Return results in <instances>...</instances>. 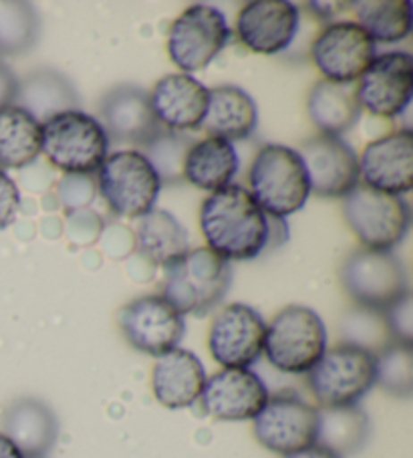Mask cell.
<instances>
[{"label": "cell", "mask_w": 413, "mask_h": 458, "mask_svg": "<svg viewBox=\"0 0 413 458\" xmlns=\"http://www.w3.org/2000/svg\"><path fill=\"white\" fill-rule=\"evenodd\" d=\"M97 186L109 208L125 218H144L156 210L162 191L152 164L135 149L107 156L97 170Z\"/></svg>", "instance_id": "8"}, {"label": "cell", "mask_w": 413, "mask_h": 458, "mask_svg": "<svg viewBox=\"0 0 413 458\" xmlns=\"http://www.w3.org/2000/svg\"><path fill=\"white\" fill-rule=\"evenodd\" d=\"M109 146L111 141L99 120L81 109L59 114L43 123L41 152L65 174L91 176L105 162Z\"/></svg>", "instance_id": "4"}, {"label": "cell", "mask_w": 413, "mask_h": 458, "mask_svg": "<svg viewBox=\"0 0 413 458\" xmlns=\"http://www.w3.org/2000/svg\"><path fill=\"white\" fill-rule=\"evenodd\" d=\"M230 283L232 267L228 260L210 249H196L165 268L162 297L180 315L202 318L220 305Z\"/></svg>", "instance_id": "2"}, {"label": "cell", "mask_w": 413, "mask_h": 458, "mask_svg": "<svg viewBox=\"0 0 413 458\" xmlns=\"http://www.w3.org/2000/svg\"><path fill=\"white\" fill-rule=\"evenodd\" d=\"M0 458H25L21 450L13 445V442L0 432Z\"/></svg>", "instance_id": "41"}, {"label": "cell", "mask_w": 413, "mask_h": 458, "mask_svg": "<svg viewBox=\"0 0 413 458\" xmlns=\"http://www.w3.org/2000/svg\"><path fill=\"white\" fill-rule=\"evenodd\" d=\"M206 380L208 376L200 358L184 347H176L157 358L152 372V390L162 406L181 410L200 400Z\"/></svg>", "instance_id": "22"}, {"label": "cell", "mask_w": 413, "mask_h": 458, "mask_svg": "<svg viewBox=\"0 0 413 458\" xmlns=\"http://www.w3.org/2000/svg\"><path fill=\"white\" fill-rule=\"evenodd\" d=\"M149 104L164 130L194 131L202 128L208 109V87L186 73L165 75L149 93Z\"/></svg>", "instance_id": "21"}, {"label": "cell", "mask_w": 413, "mask_h": 458, "mask_svg": "<svg viewBox=\"0 0 413 458\" xmlns=\"http://www.w3.org/2000/svg\"><path fill=\"white\" fill-rule=\"evenodd\" d=\"M300 11L289 0H254L242 6L236 35L246 49L260 55H279L295 41Z\"/></svg>", "instance_id": "18"}, {"label": "cell", "mask_w": 413, "mask_h": 458, "mask_svg": "<svg viewBox=\"0 0 413 458\" xmlns=\"http://www.w3.org/2000/svg\"><path fill=\"white\" fill-rule=\"evenodd\" d=\"M375 384L389 396L413 394V345L392 342L375 353Z\"/></svg>", "instance_id": "34"}, {"label": "cell", "mask_w": 413, "mask_h": 458, "mask_svg": "<svg viewBox=\"0 0 413 458\" xmlns=\"http://www.w3.org/2000/svg\"><path fill=\"white\" fill-rule=\"evenodd\" d=\"M250 196L266 216L287 218L305 207L311 184L297 149L268 144L254 157L249 174Z\"/></svg>", "instance_id": "3"}, {"label": "cell", "mask_w": 413, "mask_h": 458, "mask_svg": "<svg viewBox=\"0 0 413 458\" xmlns=\"http://www.w3.org/2000/svg\"><path fill=\"white\" fill-rule=\"evenodd\" d=\"M371 437V422L359 406L319 408L315 445L339 458L353 456L367 445Z\"/></svg>", "instance_id": "28"}, {"label": "cell", "mask_w": 413, "mask_h": 458, "mask_svg": "<svg viewBox=\"0 0 413 458\" xmlns=\"http://www.w3.org/2000/svg\"><path fill=\"white\" fill-rule=\"evenodd\" d=\"M311 192L321 199H345L359 184V156L345 140L315 136L299 149Z\"/></svg>", "instance_id": "16"}, {"label": "cell", "mask_w": 413, "mask_h": 458, "mask_svg": "<svg viewBox=\"0 0 413 458\" xmlns=\"http://www.w3.org/2000/svg\"><path fill=\"white\" fill-rule=\"evenodd\" d=\"M319 408L295 392L268 396L265 408L254 418V437L270 453L291 456L315 445Z\"/></svg>", "instance_id": "11"}, {"label": "cell", "mask_w": 413, "mask_h": 458, "mask_svg": "<svg viewBox=\"0 0 413 458\" xmlns=\"http://www.w3.org/2000/svg\"><path fill=\"white\" fill-rule=\"evenodd\" d=\"M258 125V107L249 91L236 85H220L208 89V109L202 128L210 138H220L232 144L250 138Z\"/></svg>", "instance_id": "24"}, {"label": "cell", "mask_w": 413, "mask_h": 458, "mask_svg": "<svg viewBox=\"0 0 413 458\" xmlns=\"http://www.w3.org/2000/svg\"><path fill=\"white\" fill-rule=\"evenodd\" d=\"M308 9H315L313 13L323 19H331L339 13H345L347 9H353V3H311Z\"/></svg>", "instance_id": "39"}, {"label": "cell", "mask_w": 413, "mask_h": 458, "mask_svg": "<svg viewBox=\"0 0 413 458\" xmlns=\"http://www.w3.org/2000/svg\"><path fill=\"white\" fill-rule=\"evenodd\" d=\"M19 91V79L14 77L13 71L6 63L0 61V109L6 106H14Z\"/></svg>", "instance_id": "38"}, {"label": "cell", "mask_w": 413, "mask_h": 458, "mask_svg": "<svg viewBox=\"0 0 413 458\" xmlns=\"http://www.w3.org/2000/svg\"><path fill=\"white\" fill-rule=\"evenodd\" d=\"M266 384L249 368H224L204 384L200 406L208 416L224 422L254 420L268 400Z\"/></svg>", "instance_id": "17"}, {"label": "cell", "mask_w": 413, "mask_h": 458, "mask_svg": "<svg viewBox=\"0 0 413 458\" xmlns=\"http://www.w3.org/2000/svg\"><path fill=\"white\" fill-rule=\"evenodd\" d=\"M99 117L107 138L117 144L146 148L164 131L149 104V93L138 85L114 87L101 99Z\"/></svg>", "instance_id": "19"}, {"label": "cell", "mask_w": 413, "mask_h": 458, "mask_svg": "<svg viewBox=\"0 0 413 458\" xmlns=\"http://www.w3.org/2000/svg\"><path fill=\"white\" fill-rule=\"evenodd\" d=\"M21 208V194L14 180L0 170V231L9 228Z\"/></svg>", "instance_id": "37"}, {"label": "cell", "mask_w": 413, "mask_h": 458, "mask_svg": "<svg viewBox=\"0 0 413 458\" xmlns=\"http://www.w3.org/2000/svg\"><path fill=\"white\" fill-rule=\"evenodd\" d=\"M230 38L226 17L208 4H192L172 22L168 55L181 73H196L210 65Z\"/></svg>", "instance_id": "10"}, {"label": "cell", "mask_w": 413, "mask_h": 458, "mask_svg": "<svg viewBox=\"0 0 413 458\" xmlns=\"http://www.w3.org/2000/svg\"><path fill=\"white\" fill-rule=\"evenodd\" d=\"M266 323L254 307L230 303L212 321L208 347L224 368H249L265 350Z\"/></svg>", "instance_id": "14"}, {"label": "cell", "mask_w": 413, "mask_h": 458, "mask_svg": "<svg viewBox=\"0 0 413 458\" xmlns=\"http://www.w3.org/2000/svg\"><path fill=\"white\" fill-rule=\"evenodd\" d=\"M327 352V327L319 313L303 305L284 307L266 326L265 350L270 366L284 374H308Z\"/></svg>", "instance_id": "5"}, {"label": "cell", "mask_w": 413, "mask_h": 458, "mask_svg": "<svg viewBox=\"0 0 413 458\" xmlns=\"http://www.w3.org/2000/svg\"><path fill=\"white\" fill-rule=\"evenodd\" d=\"M353 9L373 43H400L411 33V3L408 0H365Z\"/></svg>", "instance_id": "31"}, {"label": "cell", "mask_w": 413, "mask_h": 458, "mask_svg": "<svg viewBox=\"0 0 413 458\" xmlns=\"http://www.w3.org/2000/svg\"><path fill=\"white\" fill-rule=\"evenodd\" d=\"M14 106L25 109L38 123L55 115L79 109V98L73 83L55 69H38L19 81Z\"/></svg>", "instance_id": "25"}, {"label": "cell", "mask_w": 413, "mask_h": 458, "mask_svg": "<svg viewBox=\"0 0 413 458\" xmlns=\"http://www.w3.org/2000/svg\"><path fill=\"white\" fill-rule=\"evenodd\" d=\"M138 249L154 265L168 268L190 250L188 231L168 210H152L139 220Z\"/></svg>", "instance_id": "30"}, {"label": "cell", "mask_w": 413, "mask_h": 458, "mask_svg": "<svg viewBox=\"0 0 413 458\" xmlns=\"http://www.w3.org/2000/svg\"><path fill=\"white\" fill-rule=\"evenodd\" d=\"M413 63L409 53H384L359 77L355 96L361 109L377 117H397L409 106Z\"/></svg>", "instance_id": "15"}, {"label": "cell", "mask_w": 413, "mask_h": 458, "mask_svg": "<svg viewBox=\"0 0 413 458\" xmlns=\"http://www.w3.org/2000/svg\"><path fill=\"white\" fill-rule=\"evenodd\" d=\"M343 215L363 249L392 252L409 231V204L401 196L357 184L343 199Z\"/></svg>", "instance_id": "7"}, {"label": "cell", "mask_w": 413, "mask_h": 458, "mask_svg": "<svg viewBox=\"0 0 413 458\" xmlns=\"http://www.w3.org/2000/svg\"><path fill=\"white\" fill-rule=\"evenodd\" d=\"M284 458H339V456L329 453V450L313 445V446H308L305 450H299V453L291 454V456H284Z\"/></svg>", "instance_id": "40"}, {"label": "cell", "mask_w": 413, "mask_h": 458, "mask_svg": "<svg viewBox=\"0 0 413 458\" xmlns=\"http://www.w3.org/2000/svg\"><path fill=\"white\" fill-rule=\"evenodd\" d=\"M200 228L208 249L222 259L250 260L268 247L273 225L246 188L230 184L202 202Z\"/></svg>", "instance_id": "1"}, {"label": "cell", "mask_w": 413, "mask_h": 458, "mask_svg": "<svg viewBox=\"0 0 413 458\" xmlns=\"http://www.w3.org/2000/svg\"><path fill=\"white\" fill-rule=\"evenodd\" d=\"M3 434L25 458H46L59 438V420L43 400L19 398L4 410Z\"/></svg>", "instance_id": "23"}, {"label": "cell", "mask_w": 413, "mask_h": 458, "mask_svg": "<svg viewBox=\"0 0 413 458\" xmlns=\"http://www.w3.org/2000/svg\"><path fill=\"white\" fill-rule=\"evenodd\" d=\"M377 57V45L357 22H331L311 45V59L324 81L351 85Z\"/></svg>", "instance_id": "13"}, {"label": "cell", "mask_w": 413, "mask_h": 458, "mask_svg": "<svg viewBox=\"0 0 413 458\" xmlns=\"http://www.w3.org/2000/svg\"><path fill=\"white\" fill-rule=\"evenodd\" d=\"M192 146L194 140L188 133L164 130L146 148H141V154L152 164L162 186H176L184 182V162Z\"/></svg>", "instance_id": "33"}, {"label": "cell", "mask_w": 413, "mask_h": 458, "mask_svg": "<svg viewBox=\"0 0 413 458\" xmlns=\"http://www.w3.org/2000/svg\"><path fill=\"white\" fill-rule=\"evenodd\" d=\"M41 35V19L33 4L22 0H0V57L29 53Z\"/></svg>", "instance_id": "32"}, {"label": "cell", "mask_w": 413, "mask_h": 458, "mask_svg": "<svg viewBox=\"0 0 413 458\" xmlns=\"http://www.w3.org/2000/svg\"><path fill=\"white\" fill-rule=\"evenodd\" d=\"M341 283L357 307L381 313L409 293L401 260L385 250L353 252L341 268Z\"/></svg>", "instance_id": "9"}, {"label": "cell", "mask_w": 413, "mask_h": 458, "mask_svg": "<svg viewBox=\"0 0 413 458\" xmlns=\"http://www.w3.org/2000/svg\"><path fill=\"white\" fill-rule=\"evenodd\" d=\"M341 334H343L345 344L361 347L373 355L392 344L384 313L365 310V307H355L353 311L345 315L343 323H341Z\"/></svg>", "instance_id": "35"}, {"label": "cell", "mask_w": 413, "mask_h": 458, "mask_svg": "<svg viewBox=\"0 0 413 458\" xmlns=\"http://www.w3.org/2000/svg\"><path fill=\"white\" fill-rule=\"evenodd\" d=\"M43 125L19 106L0 109V170L33 164L41 154Z\"/></svg>", "instance_id": "29"}, {"label": "cell", "mask_w": 413, "mask_h": 458, "mask_svg": "<svg viewBox=\"0 0 413 458\" xmlns=\"http://www.w3.org/2000/svg\"><path fill=\"white\" fill-rule=\"evenodd\" d=\"M119 327L133 350L160 355L180 347L186 334V319L162 295L138 297L119 311Z\"/></svg>", "instance_id": "12"}, {"label": "cell", "mask_w": 413, "mask_h": 458, "mask_svg": "<svg viewBox=\"0 0 413 458\" xmlns=\"http://www.w3.org/2000/svg\"><path fill=\"white\" fill-rule=\"evenodd\" d=\"M359 180L373 191L408 194L413 188L411 130H397L365 146L359 156Z\"/></svg>", "instance_id": "20"}, {"label": "cell", "mask_w": 413, "mask_h": 458, "mask_svg": "<svg viewBox=\"0 0 413 458\" xmlns=\"http://www.w3.org/2000/svg\"><path fill=\"white\" fill-rule=\"evenodd\" d=\"M307 382L321 408L357 406L375 386V355L349 344L335 345L311 368Z\"/></svg>", "instance_id": "6"}, {"label": "cell", "mask_w": 413, "mask_h": 458, "mask_svg": "<svg viewBox=\"0 0 413 458\" xmlns=\"http://www.w3.org/2000/svg\"><path fill=\"white\" fill-rule=\"evenodd\" d=\"M384 319L392 342L413 345V299L411 293L403 295L400 301L384 311Z\"/></svg>", "instance_id": "36"}, {"label": "cell", "mask_w": 413, "mask_h": 458, "mask_svg": "<svg viewBox=\"0 0 413 458\" xmlns=\"http://www.w3.org/2000/svg\"><path fill=\"white\" fill-rule=\"evenodd\" d=\"M238 168L240 160L234 144L220 138H206L190 148L184 162V182L200 191L216 192L230 186Z\"/></svg>", "instance_id": "26"}, {"label": "cell", "mask_w": 413, "mask_h": 458, "mask_svg": "<svg viewBox=\"0 0 413 458\" xmlns=\"http://www.w3.org/2000/svg\"><path fill=\"white\" fill-rule=\"evenodd\" d=\"M307 112L323 136L341 138L359 122L361 106L351 87L323 79L308 93Z\"/></svg>", "instance_id": "27"}]
</instances>
